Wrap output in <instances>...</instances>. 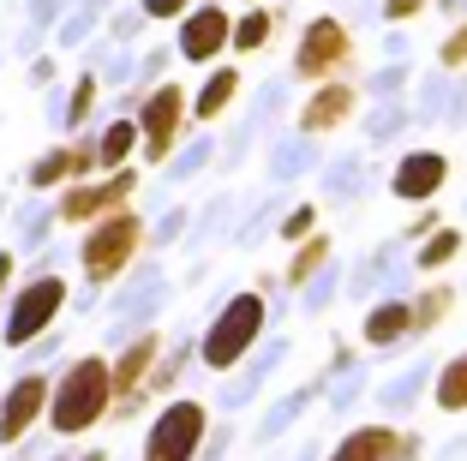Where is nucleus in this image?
I'll return each instance as SVG.
<instances>
[{
  "label": "nucleus",
  "mask_w": 467,
  "mask_h": 461,
  "mask_svg": "<svg viewBox=\"0 0 467 461\" xmlns=\"http://www.w3.org/2000/svg\"><path fill=\"white\" fill-rule=\"evenodd\" d=\"M156 353H162V336H138L132 348H126L120 360L109 366V390H114V407H120V414H132V402H138L144 390H150Z\"/></svg>",
  "instance_id": "9"
},
{
  "label": "nucleus",
  "mask_w": 467,
  "mask_h": 461,
  "mask_svg": "<svg viewBox=\"0 0 467 461\" xmlns=\"http://www.w3.org/2000/svg\"><path fill=\"white\" fill-rule=\"evenodd\" d=\"M455 252H462V234H455V228H431V234H426V252H420V264H426V270H443Z\"/></svg>",
  "instance_id": "21"
},
{
  "label": "nucleus",
  "mask_w": 467,
  "mask_h": 461,
  "mask_svg": "<svg viewBox=\"0 0 467 461\" xmlns=\"http://www.w3.org/2000/svg\"><path fill=\"white\" fill-rule=\"evenodd\" d=\"M138 246H144V222L132 216V210H109V216H97L90 222V234H84V276L90 282H114V276L126 270V264L138 258Z\"/></svg>",
  "instance_id": "2"
},
{
  "label": "nucleus",
  "mask_w": 467,
  "mask_h": 461,
  "mask_svg": "<svg viewBox=\"0 0 467 461\" xmlns=\"http://www.w3.org/2000/svg\"><path fill=\"white\" fill-rule=\"evenodd\" d=\"M312 222H317V216H312V204H306V210H294V216L282 222V234H288V240H300V234L312 228Z\"/></svg>",
  "instance_id": "28"
},
{
  "label": "nucleus",
  "mask_w": 467,
  "mask_h": 461,
  "mask_svg": "<svg viewBox=\"0 0 467 461\" xmlns=\"http://www.w3.org/2000/svg\"><path fill=\"white\" fill-rule=\"evenodd\" d=\"M258 330H264V299H258V294L228 299V306L216 312V324L204 330V366H210V372L240 366V360H246V348L258 341Z\"/></svg>",
  "instance_id": "3"
},
{
  "label": "nucleus",
  "mask_w": 467,
  "mask_h": 461,
  "mask_svg": "<svg viewBox=\"0 0 467 461\" xmlns=\"http://www.w3.org/2000/svg\"><path fill=\"white\" fill-rule=\"evenodd\" d=\"M48 425H55L60 437H78L90 432V425H102L114 414V390H109V360H97V353H84V360H72L67 372H60V383H48Z\"/></svg>",
  "instance_id": "1"
},
{
  "label": "nucleus",
  "mask_w": 467,
  "mask_h": 461,
  "mask_svg": "<svg viewBox=\"0 0 467 461\" xmlns=\"http://www.w3.org/2000/svg\"><path fill=\"white\" fill-rule=\"evenodd\" d=\"M354 109H359L354 84H342V79H324V90H312V102H306L300 126H306V132H336V126H342Z\"/></svg>",
  "instance_id": "13"
},
{
  "label": "nucleus",
  "mask_w": 467,
  "mask_h": 461,
  "mask_svg": "<svg viewBox=\"0 0 467 461\" xmlns=\"http://www.w3.org/2000/svg\"><path fill=\"white\" fill-rule=\"evenodd\" d=\"M234 90H240V72H234V67H222L216 79H210L204 90H198V109H192V114H198V120H216V114L234 102Z\"/></svg>",
  "instance_id": "19"
},
{
  "label": "nucleus",
  "mask_w": 467,
  "mask_h": 461,
  "mask_svg": "<svg viewBox=\"0 0 467 461\" xmlns=\"http://www.w3.org/2000/svg\"><path fill=\"white\" fill-rule=\"evenodd\" d=\"M180 126H186V90L180 84H156L144 114H138V132H144V162H162L168 150H174Z\"/></svg>",
  "instance_id": "7"
},
{
  "label": "nucleus",
  "mask_w": 467,
  "mask_h": 461,
  "mask_svg": "<svg viewBox=\"0 0 467 461\" xmlns=\"http://www.w3.org/2000/svg\"><path fill=\"white\" fill-rule=\"evenodd\" d=\"M186 25H180V55L192 60V67H210V60L222 55V48H228V30H234V18L222 13V6H186Z\"/></svg>",
  "instance_id": "10"
},
{
  "label": "nucleus",
  "mask_w": 467,
  "mask_h": 461,
  "mask_svg": "<svg viewBox=\"0 0 467 461\" xmlns=\"http://www.w3.org/2000/svg\"><path fill=\"white\" fill-rule=\"evenodd\" d=\"M132 186H138L132 168H109V180H97V186H72L67 198H60V216L84 228V222H97V216H109V210H120V204L132 198Z\"/></svg>",
  "instance_id": "8"
},
{
  "label": "nucleus",
  "mask_w": 467,
  "mask_h": 461,
  "mask_svg": "<svg viewBox=\"0 0 467 461\" xmlns=\"http://www.w3.org/2000/svg\"><path fill=\"white\" fill-rule=\"evenodd\" d=\"M42 407H48V378L42 372L18 378L6 390V402H0V444H25V432L42 420Z\"/></svg>",
  "instance_id": "11"
},
{
  "label": "nucleus",
  "mask_w": 467,
  "mask_h": 461,
  "mask_svg": "<svg viewBox=\"0 0 467 461\" xmlns=\"http://www.w3.org/2000/svg\"><path fill=\"white\" fill-rule=\"evenodd\" d=\"M204 402H168L156 414L150 437H144V461H198V444H204Z\"/></svg>",
  "instance_id": "4"
},
{
  "label": "nucleus",
  "mask_w": 467,
  "mask_h": 461,
  "mask_svg": "<svg viewBox=\"0 0 467 461\" xmlns=\"http://www.w3.org/2000/svg\"><path fill=\"white\" fill-rule=\"evenodd\" d=\"M324 258H330V240H324V234H312V246H300V258L288 264V282L294 288L312 282V270H324Z\"/></svg>",
  "instance_id": "22"
},
{
  "label": "nucleus",
  "mask_w": 467,
  "mask_h": 461,
  "mask_svg": "<svg viewBox=\"0 0 467 461\" xmlns=\"http://www.w3.org/2000/svg\"><path fill=\"white\" fill-rule=\"evenodd\" d=\"M186 6H192V0H144V13H150V18H180Z\"/></svg>",
  "instance_id": "26"
},
{
  "label": "nucleus",
  "mask_w": 467,
  "mask_h": 461,
  "mask_svg": "<svg viewBox=\"0 0 467 461\" xmlns=\"http://www.w3.org/2000/svg\"><path fill=\"white\" fill-rule=\"evenodd\" d=\"M354 67V37H348L342 18H312L300 37V55H294V72L306 84H324V79H342Z\"/></svg>",
  "instance_id": "5"
},
{
  "label": "nucleus",
  "mask_w": 467,
  "mask_h": 461,
  "mask_svg": "<svg viewBox=\"0 0 467 461\" xmlns=\"http://www.w3.org/2000/svg\"><path fill=\"white\" fill-rule=\"evenodd\" d=\"M97 168V144H72V150H55L30 168V186H60V180H84Z\"/></svg>",
  "instance_id": "14"
},
{
  "label": "nucleus",
  "mask_w": 467,
  "mask_h": 461,
  "mask_svg": "<svg viewBox=\"0 0 467 461\" xmlns=\"http://www.w3.org/2000/svg\"><path fill=\"white\" fill-rule=\"evenodd\" d=\"M438 407L443 414H467V353H455L438 372Z\"/></svg>",
  "instance_id": "18"
},
{
  "label": "nucleus",
  "mask_w": 467,
  "mask_h": 461,
  "mask_svg": "<svg viewBox=\"0 0 467 461\" xmlns=\"http://www.w3.org/2000/svg\"><path fill=\"white\" fill-rule=\"evenodd\" d=\"M60 306H67V282H60V276H36V282L13 299V318H6V348L36 341L42 330L60 318Z\"/></svg>",
  "instance_id": "6"
},
{
  "label": "nucleus",
  "mask_w": 467,
  "mask_h": 461,
  "mask_svg": "<svg viewBox=\"0 0 467 461\" xmlns=\"http://www.w3.org/2000/svg\"><path fill=\"white\" fill-rule=\"evenodd\" d=\"M438 60L443 67H467V25H455L450 37H443V48H438Z\"/></svg>",
  "instance_id": "25"
},
{
  "label": "nucleus",
  "mask_w": 467,
  "mask_h": 461,
  "mask_svg": "<svg viewBox=\"0 0 467 461\" xmlns=\"http://www.w3.org/2000/svg\"><path fill=\"white\" fill-rule=\"evenodd\" d=\"M84 461H109V456H102V449H90V456H84Z\"/></svg>",
  "instance_id": "30"
},
{
  "label": "nucleus",
  "mask_w": 467,
  "mask_h": 461,
  "mask_svg": "<svg viewBox=\"0 0 467 461\" xmlns=\"http://www.w3.org/2000/svg\"><path fill=\"white\" fill-rule=\"evenodd\" d=\"M389 449H396V432H384V425H359L354 437H342V449H336L330 461H389Z\"/></svg>",
  "instance_id": "16"
},
{
  "label": "nucleus",
  "mask_w": 467,
  "mask_h": 461,
  "mask_svg": "<svg viewBox=\"0 0 467 461\" xmlns=\"http://www.w3.org/2000/svg\"><path fill=\"white\" fill-rule=\"evenodd\" d=\"M270 37H275V13H246L240 25L228 30V48H240V55H252V48H264Z\"/></svg>",
  "instance_id": "20"
},
{
  "label": "nucleus",
  "mask_w": 467,
  "mask_h": 461,
  "mask_svg": "<svg viewBox=\"0 0 467 461\" xmlns=\"http://www.w3.org/2000/svg\"><path fill=\"white\" fill-rule=\"evenodd\" d=\"M413 336V306L408 299H389V306H378V312L366 318V341L371 348H389V341Z\"/></svg>",
  "instance_id": "15"
},
{
  "label": "nucleus",
  "mask_w": 467,
  "mask_h": 461,
  "mask_svg": "<svg viewBox=\"0 0 467 461\" xmlns=\"http://www.w3.org/2000/svg\"><path fill=\"white\" fill-rule=\"evenodd\" d=\"M443 180H450V162H443L438 150H413V156H401V162H396L389 192H396V198H408V204H420V198H431Z\"/></svg>",
  "instance_id": "12"
},
{
  "label": "nucleus",
  "mask_w": 467,
  "mask_h": 461,
  "mask_svg": "<svg viewBox=\"0 0 467 461\" xmlns=\"http://www.w3.org/2000/svg\"><path fill=\"white\" fill-rule=\"evenodd\" d=\"M132 144H138V120H114L109 132L97 138V168H102V174H109V168H126Z\"/></svg>",
  "instance_id": "17"
},
{
  "label": "nucleus",
  "mask_w": 467,
  "mask_h": 461,
  "mask_svg": "<svg viewBox=\"0 0 467 461\" xmlns=\"http://www.w3.org/2000/svg\"><path fill=\"white\" fill-rule=\"evenodd\" d=\"M90 102H97V79L84 72V79L72 84V109H67V120H72V126H84V120H90Z\"/></svg>",
  "instance_id": "24"
},
{
  "label": "nucleus",
  "mask_w": 467,
  "mask_h": 461,
  "mask_svg": "<svg viewBox=\"0 0 467 461\" xmlns=\"http://www.w3.org/2000/svg\"><path fill=\"white\" fill-rule=\"evenodd\" d=\"M420 6H426V0H384V18H420Z\"/></svg>",
  "instance_id": "27"
},
{
  "label": "nucleus",
  "mask_w": 467,
  "mask_h": 461,
  "mask_svg": "<svg viewBox=\"0 0 467 461\" xmlns=\"http://www.w3.org/2000/svg\"><path fill=\"white\" fill-rule=\"evenodd\" d=\"M450 306H455V288H426V294H420V306H413V330H431L443 312H450Z\"/></svg>",
  "instance_id": "23"
},
{
  "label": "nucleus",
  "mask_w": 467,
  "mask_h": 461,
  "mask_svg": "<svg viewBox=\"0 0 467 461\" xmlns=\"http://www.w3.org/2000/svg\"><path fill=\"white\" fill-rule=\"evenodd\" d=\"M6 282H13V252H0V294H6Z\"/></svg>",
  "instance_id": "29"
}]
</instances>
